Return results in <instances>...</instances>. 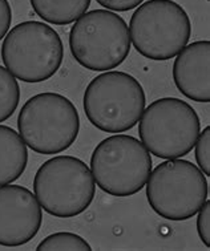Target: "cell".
<instances>
[{"instance_id": "9c48e42d", "label": "cell", "mask_w": 210, "mask_h": 251, "mask_svg": "<svg viewBox=\"0 0 210 251\" xmlns=\"http://www.w3.org/2000/svg\"><path fill=\"white\" fill-rule=\"evenodd\" d=\"M152 157L137 138L116 134L103 140L91 157V173L103 192L129 197L145 186L152 172Z\"/></svg>"}, {"instance_id": "ba28073f", "label": "cell", "mask_w": 210, "mask_h": 251, "mask_svg": "<svg viewBox=\"0 0 210 251\" xmlns=\"http://www.w3.org/2000/svg\"><path fill=\"white\" fill-rule=\"evenodd\" d=\"M200 132L201 123L196 110L176 97L153 101L140 117L142 145L162 160L181 158L190 153Z\"/></svg>"}, {"instance_id": "7a4b0ae2", "label": "cell", "mask_w": 210, "mask_h": 251, "mask_svg": "<svg viewBox=\"0 0 210 251\" xmlns=\"http://www.w3.org/2000/svg\"><path fill=\"white\" fill-rule=\"evenodd\" d=\"M71 53L89 71L106 72L123 64L131 52L129 28L109 9H93L79 18L69 32Z\"/></svg>"}, {"instance_id": "277c9868", "label": "cell", "mask_w": 210, "mask_h": 251, "mask_svg": "<svg viewBox=\"0 0 210 251\" xmlns=\"http://www.w3.org/2000/svg\"><path fill=\"white\" fill-rule=\"evenodd\" d=\"M18 129L29 149L40 154H56L76 141L80 116L69 99L44 92L24 104L19 113Z\"/></svg>"}, {"instance_id": "2e32d148", "label": "cell", "mask_w": 210, "mask_h": 251, "mask_svg": "<svg viewBox=\"0 0 210 251\" xmlns=\"http://www.w3.org/2000/svg\"><path fill=\"white\" fill-rule=\"evenodd\" d=\"M196 161L205 176H210V126L200 132L196 141Z\"/></svg>"}, {"instance_id": "9a60e30c", "label": "cell", "mask_w": 210, "mask_h": 251, "mask_svg": "<svg viewBox=\"0 0 210 251\" xmlns=\"http://www.w3.org/2000/svg\"><path fill=\"white\" fill-rule=\"evenodd\" d=\"M37 251H91V245L78 234L60 233L51 234L44 238L39 246L36 247Z\"/></svg>"}, {"instance_id": "3957f363", "label": "cell", "mask_w": 210, "mask_h": 251, "mask_svg": "<svg viewBox=\"0 0 210 251\" xmlns=\"http://www.w3.org/2000/svg\"><path fill=\"white\" fill-rule=\"evenodd\" d=\"M1 59L8 72L20 81L43 82L60 69L64 46L59 33L41 22H23L7 32Z\"/></svg>"}, {"instance_id": "6da1fadb", "label": "cell", "mask_w": 210, "mask_h": 251, "mask_svg": "<svg viewBox=\"0 0 210 251\" xmlns=\"http://www.w3.org/2000/svg\"><path fill=\"white\" fill-rule=\"evenodd\" d=\"M84 112L92 125L106 133L132 129L145 109V92L137 78L120 71L97 75L84 92Z\"/></svg>"}, {"instance_id": "52a82bcc", "label": "cell", "mask_w": 210, "mask_h": 251, "mask_svg": "<svg viewBox=\"0 0 210 251\" xmlns=\"http://www.w3.org/2000/svg\"><path fill=\"white\" fill-rule=\"evenodd\" d=\"M145 185L151 207L168 221L190 219L209 196L205 174L186 160L161 162L152 170Z\"/></svg>"}, {"instance_id": "4fadbf2b", "label": "cell", "mask_w": 210, "mask_h": 251, "mask_svg": "<svg viewBox=\"0 0 210 251\" xmlns=\"http://www.w3.org/2000/svg\"><path fill=\"white\" fill-rule=\"evenodd\" d=\"M35 14L44 22L67 25L87 12L91 0H31Z\"/></svg>"}, {"instance_id": "30bf717a", "label": "cell", "mask_w": 210, "mask_h": 251, "mask_svg": "<svg viewBox=\"0 0 210 251\" xmlns=\"http://www.w3.org/2000/svg\"><path fill=\"white\" fill-rule=\"evenodd\" d=\"M43 222L41 206L27 187L0 186V246H23L36 237Z\"/></svg>"}, {"instance_id": "e0dca14e", "label": "cell", "mask_w": 210, "mask_h": 251, "mask_svg": "<svg viewBox=\"0 0 210 251\" xmlns=\"http://www.w3.org/2000/svg\"><path fill=\"white\" fill-rule=\"evenodd\" d=\"M198 217H197V231L208 249L210 247V201L206 200V202L202 205V207L198 210Z\"/></svg>"}, {"instance_id": "8fae6325", "label": "cell", "mask_w": 210, "mask_h": 251, "mask_svg": "<svg viewBox=\"0 0 210 251\" xmlns=\"http://www.w3.org/2000/svg\"><path fill=\"white\" fill-rule=\"evenodd\" d=\"M173 80L184 96L197 102L210 101V41H194L177 55Z\"/></svg>"}, {"instance_id": "ac0fdd59", "label": "cell", "mask_w": 210, "mask_h": 251, "mask_svg": "<svg viewBox=\"0 0 210 251\" xmlns=\"http://www.w3.org/2000/svg\"><path fill=\"white\" fill-rule=\"evenodd\" d=\"M96 1L109 11L125 12V11L137 8L144 0H96Z\"/></svg>"}, {"instance_id": "d6986e66", "label": "cell", "mask_w": 210, "mask_h": 251, "mask_svg": "<svg viewBox=\"0 0 210 251\" xmlns=\"http://www.w3.org/2000/svg\"><path fill=\"white\" fill-rule=\"evenodd\" d=\"M12 22V9L8 0H0V40L7 35Z\"/></svg>"}, {"instance_id": "7c38bea8", "label": "cell", "mask_w": 210, "mask_h": 251, "mask_svg": "<svg viewBox=\"0 0 210 251\" xmlns=\"http://www.w3.org/2000/svg\"><path fill=\"white\" fill-rule=\"evenodd\" d=\"M28 164L26 142L14 129L0 125V186L19 179Z\"/></svg>"}, {"instance_id": "8992f818", "label": "cell", "mask_w": 210, "mask_h": 251, "mask_svg": "<svg viewBox=\"0 0 210 251\" xmlns=\"http://www.w3.org/2000/svg\"><path fill=\"white\" fill-rule=\"evenodd\" d=\"M192 24L186 11L173 0H148L129 22V37L140 55L156 61L170 60L186 47Z\"/></svg>"}, {"instance_id": "5bb4252c", "label": "cell", "mask_w": 210, "mask_h": 251, "mask_svg": "<svg viewBox=\"0 0 210 251\" xmlns=\"http://www.w3.org/2000/svg\"><path fill=\"white\" fill-rule=\"evenodd\" d=\"M20 87L8 69L0 65V123L8 120L18 108Z\"/></svg>"}, {"instance_id": "5b68a950", "label": "cell", "mask_w": 210, "mask_h": 251, "mask_svg": "<svg viewBox=\"0 0 210 251\" xmlns=\"http://www.w3.org/2000/svg\"><path fill=\"white\" fill-rule=\"evenodd\" d=\"M33 192L46 213L71 218L91 206L96 183L85 162L73 155H56L36 172Z\"/></svg>"}]
</instances>
